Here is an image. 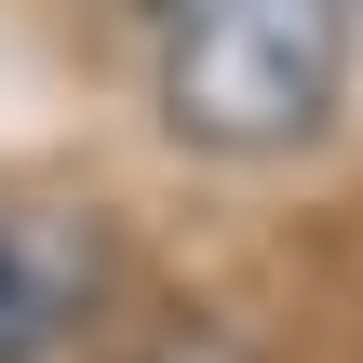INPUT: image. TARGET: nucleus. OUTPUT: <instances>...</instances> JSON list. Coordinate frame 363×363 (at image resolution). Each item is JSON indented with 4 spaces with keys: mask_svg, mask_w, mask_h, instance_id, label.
<instances>
[{
    "mask_svg": "<svg viewBox=\"0 0 363 363\" xmlns=\"http://www.w3.org/2000/svg\"><path fill=\"white\" fill-rule=\"evenodd\" d=\"M337 54H350V13L337 0H189L175 40H162V121L189 148L269 162V148L323 135Z\"/></svg>",
    "mask_w": 363,
    "mask_h": 363,
    "instance_id": "obj_1",
    "label": "nucleus"
},
{
    "mask_svg": "<svg viewBox=\"0 0 363 363\" xmlns=\"http://www.w3.org/2000/svg\"><path fill=\"white\" fill-rule=\"evenodd\" d=\"M94 296V242L67 216H0V363H40Z\"/></svg>",
    "mask_w": 363,
    "mask_h": 363,
    "instance_id": "obj_2",
    "label": "nucleus"
},
{
    "mask_svg": "<svg viewBox=\"0 0 363 363\" xmlns=\"http://www.w3.org/2000/svg\"><path fill=\"white\" fill-rule=\"evenodd\" d=\"M175 13H189V0H175Z\"/></svg>",
    "mask_w": 363,
    "mask_h": 363,
    "instance_id": "obj_3",
    "label": "nucleus"
}]
</instances>
